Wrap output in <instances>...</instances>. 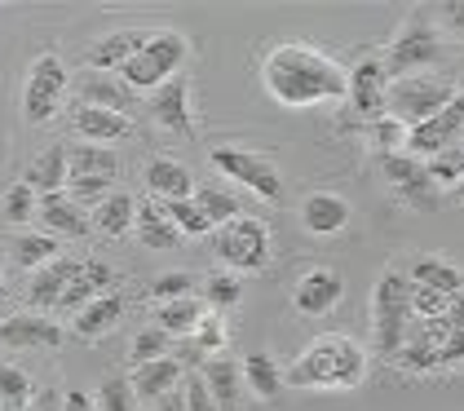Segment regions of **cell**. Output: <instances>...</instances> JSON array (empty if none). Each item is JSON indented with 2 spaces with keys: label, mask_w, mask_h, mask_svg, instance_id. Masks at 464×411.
Returning <instances> with one entry per match:
<instances>
[{
  "label": "cell",
  "mask_w": 464,
  "mask_h": 411,
  "mask_svg": "<svg viewBox=\"0 0 464 411\" xmlns=\"http://www.w3.org/2000/svg\"><path fill=\"white\" fill-rule=\"evenodd\" d=\"M133 230H138V240H142L146 248H155V252H169V248H178L181 243V230L173 226V217H169L164 200H142V204H138Z\"/></svg>",
  "instance_id": "obj_24"
},
{
  "label": "cell",
  "mask_w": 464,
  "mask_h": 411,
  "mask_svg": "<svg viewBox=\"0 0 464 411\" xmlns=\"http://www.w3.org/2000/svg\"><path fill=\"white\" fill-rule=\"evenodd\" d=\"M164 208H169L173 226H178L186 240H204V235H213V230H217L213 217H208L204 208L195 204V200H173V204H164Z\"/></svg>",
  "instance_id": "obj_35"
},
{
  "label": "cell",
  "mask_w": 464,
  "mask_h": 411,
  "mask_svg": "<svg viewBox=\"0 0 464 411\" xmlns=\"http://www.w3.org/2000/svg\"><path fill=\"white\" fill-rule=\"evenodd\" d=\"M213 169H221L226 177H235L239 186H248L252 195H261L266 204H284L287 191H284V177L275 172V164L256 151H239V146H217L213 155Z\"/></svg>",
  "instance_id": "obj_8"
},
{
  "label": "cell",
  "mask_w": 464,
  "mask_h": 411,
  "mask_svg": "<svg viewBox=\"0 0 464 411\" xmlns=\"http://www.w3.org/2000/svg\"><path fill=\"white\" fill-rule=\"evenodd\" d=\"M199 377L213 389V398L221 407H235V403H239V394H244V363H235V358H226V354H213V358H204Z\"/></svg>",
  "instance_id": "obj_26"
},
{
  "label": "cell",
  "mask_w": 464,
  "mask_h": 411,
  "mask_svg": "<svg viewBox=\"0 0 464 411\" xmlns=\"http://www.w3.org/2000/svg\"><path fill=\"white\" fill-rule=\"evenodd\" d=\"M5 314H9V288L0 283V318H5Z\"/></svg>",
  "instance_id": "obj_50"
},
{
  "label": "cell",
  "mask_w": 464,
  "mask_h": 411,
  "mask_svg": "<svg viewBox=\"0 0 464 411\" xmlns=\"http://www.w3.org/2000/svg\"><path fill=\"white\" fill-rule=\"evenodd\" d=\"M169 345H173L169 332L142 328V332L133 337V345H129V358H133V367H142V363H155V358H169Z\"/></svg>",
  "instance_id": "obj_39"
},
{
  "label": "cell",
  "mask_w": 464,
  "mask_h": 411,
  "mask_svg": "<svg viewBox=\"0 0 464 411\" xmlns=\"http://www.w3.org/2000/svg\"><path fill=\"white\" fill-rule=\"evenodd\" d=\"M411 283L433 288L442 297H456V292H464V270L456 261H447V257H416L411 261Z\"/></svg>",
  "instance_id": "obj_29"
},
{
  "label": "cell",
  "mask_w": 464,
  "mask_h": 411,
  "mask_svg": "<svg viewBox=\"0 0 464 411\" xmlns=\"http://www.w3.org/2000/svg\"><path fill=\"white\" fill-rule=\"evenodd\" d=\"M67 186H72V200L80 208L84 204H107L111 200V186H115V177H72V181H67Z\"/></svg>",
  "instance_id": "obj_44"
},
{
  "label": "cell",
  "mask_w": 464,
  "mask_h": 411,
  "mask_svg": "<svg viewBox=\"0 0 464 411\" xmlns=\"http://www.w3.org/2000/svg\"><path fill=\"white\" fill-rule=\"evenodd\" d=\"M27 411H44V403H32V407H27Z\"/></svg>",
  "instance_id": "obj_53"
},
{
  "label": "cell",
  "mask_w": 464,
  "mask_h": 411,
  "mask_svg": "<svg viewBox=\"0 0 464 411\" xmlns=\"http://www.w3.org/2000/svg\"><path fill=\"white\" fill-rule=\"evenodd\" d=\"M442 23H447V32L464 35V0H456V5H447V9H442Z\"/></svg>",
  "instance_id": "obj_48"
},
{
  "label": "cell",
  "mask_w": 464,
  "mask_h": 411,
  "mask_svg": "<svg viewBox=\"0 0 464 411\" xmlns=\"http://www.w3.org/2000/svg\"><path fill=\"white\" fill-rule=\"evenodd\" d=\"M0 283H5V252H0Z\"/></svg>",
  "instance_id": "obj_52"
},
{
  "label": "cell",
  "mask_w": 464,
  "mask_h": 411,
  "mask_svg": "<svg viewBox=\"0 0 464 411\" xmlns=\"http://www.w3.org/2000/svg\"><path fill=\"white\" fill-rule=\"evenodd\" d=\"M239 297H244V279L235 270H213L208 279H204V306L208 309H230L239 306Z\"/></svg>",
  "instance_id": "obj_34"
},
{
  "label": "cell",
  "mask_w": 464,
  "mask_h": 411,
  "mask_svg": "<svg viewBox=\"0 0 464 411\" xmlns=\"http://www.w3.org/2000/svg\"><path fill=\"white\" fill-rule=\"evenodd\" d=\"M93 403H98V411H133L138 407V398H133V385L120 377H107L102 385H98V394H93Z\"/></svg>",
  "instance_id": "obj_42"
},
{
  "label": "cell",
  "mask_w": 464,
  "mask_h": 411,
  "mask_svg": "<svg viewBox=\"0 0 464 411\" xmlns=\"http://www.w3.org/2000/svg\"><path fill=\"white\" fill-rule=\"evenodd\" d=\"M350 204H345V195H336V191H314V195H305V204H301V226L310 230V235H341L345 226H350Z\"/></svg>",
  "instance_id": "obj_18"
},
{
  "label": "cell",
  "mask_w": 464,
  "mask_h": 411,
  "mask_svg": "<svg viewBox=\"0 0 464 411\" xmlns=\"http://www.w3.org/2000/svg\"><path fill=\"white\" fill-rule=\"evenodd\" d=\"M341 297H345V279L336 270H305L296 279V288H292V306L301 309V314H310V318H319L327 309L341 306Z\"/></svg>",
  "instance_id": "obj_13"
},
{
  "label": "cell",
  "mask_w": 464,
  "mask_h": 411,
  "mask_svg": "<svg viewBox=\"0 0 464 411\" xmlns=\"http://www.w3.org/2000/svg\"><path fill=\"white\" fill-rule=\"evenodd\" d=\"M195 204L213 217V226H226V221L244 217L239 204H235V195H226V191H217V186H199V191H195Z\"/></svg>",
  "instance_id": "obj_40"
},
{
  "label": "cell",
  "mask_w": 464,
  "mask_h": 411,
  "mask_svg": "<svg viewBox=\"0 0 464 411\" xmlns=\"http://www.w3.org/2000/svg\"><path fill=\"white\" fill-rule=\"evenodd\" d=\"M381 172H385V181H390L393 191H398V200L402 204H411L416 212H433L438 208V181L429 177L425 160H416V155H385L381 160Z\"/></svg>",
  "instance_id": "obj_10"
},
{
  "label": "cell",
  "mask_w": 464,
  "mask_h": 411,
  "mask_svg": "<svg viewBox=\"0 0 464 411\" xmlns=\"http://www.w3.org/2000/svg\"><path fill=\"white\" fill-rule=\"evenodd\" d=\"M133 221H138V200H133L129 191H115L107 204L93 208V230H102L107 240L129 235V230H133Z\"/></svg>",
  "instance_id": "obj_31"
},
{
  "label": "cell",
  "mask_w": 464,
  "mask_h": 411,
  "mask_svg": "<svg viewBox=\"0 0 464 411\" xmlns=\"http://www.w3.org/2000/svg\"><path fill=\"white\" fill-rule=\"evenodd\" d=\"M244 389L256 403H275L284 394V372H279V363L266 349H256V354L244 358Z\"/></svg>",
  "instance_id": "obj_27"
},
{
  "label": "cell",
  "mask_w": 464,
  "mask_h": 411,
  "mask_svg": "<svg viewBox=\"0 0 464 411\" xmlns=\"http://www.w3.org/2000/svg\"><path fill=\"white\" fill-rule=\"evenodd\" d=\"M460 89L451 84V80H438V75H407V80H393L390 93H385V111H390L398 124H407V129H416V124H425L433 120L442 106L451 103Z\"/></svg>",
  "instance_id": "obj_5"
},
{
  "label": "cell",
  "mask_w": 464,
  "mask_h": 411,
  "mask_svg": "<svg viewBox=\"0 0 464 411\" xmlns=\"http://www.w3.org/2000/svg\"><path fill=\"white\" fill-rule=\"evenodd\" d=\"M425 169H429V177H433L438 186H451V191H456V186L464 181V151H460V146H451V151L433 155Z\"/></svg>",
  "instance_id": "obj_43"
},
{
  "label": "cell",
  "mask_w": 464,
  "mask_h": 411,
  "mask_svg": "<svg viewBox=\"0 0 464 411\" xmlns=\"http://www.w3.org/2000/svg\"><path fill=\"white\" fill-rule=\"evenodd\" d=\"M107 288H111V266L107 261H98V257H89V261H80V274L72 279V288L63 292L58 309H75V314H80L89 301L107 297Z\"/></svg>",
  "instance_id": "obj_25"
},
{
  "label": "cell",
  "mask_w": 464,
  "mask_h": 411,
  "mask_svg": "<svg viewBox=\"0 0 464 411\" xmlns=\"http://www.w3.org/2000/svg\"><path fill=\"white\" fill-rule=\"evenodd\" d=\"M36 195H58L67 181H72V151L67 146H44L36 160H32V169L23 177Z\"/></svg>",
  "instance_id": "obj_21"
},
{
  "label": "cell",
  "mask_w": 464,
  "mask_h": 411,
  "mask_svg": "<svg viewBox=\"0 0 464 411\" xmlns=\"http://www.w3.org/2000/svg\"><path fill=\"white\" fill-rule=\"evenodd\" d=\"M460 151H464V142H460Z\"/></svg>",
  "instance_id": "obj_54"
},
{
  "label": "cell",
  "mask_w": 464,
  "mask_h": 411,
  "mask_svg": "<svg viewBox=\"0 0 464 411\" xmlns=\"http://www.w3.org/2000/svg\"><path fill=\"white\" fill-rule=\"evenodd\" d=\"M438 54H442V35L433 27V18H429L425 9H411V18L390 40V49L381 54V63H385V75H390V84H393V80H407V75H425V67L438 63Z\"/></svg>",
  "instance_id": "obj_3"
},
{
  "label": "cell",
  "mask_w": 464,
  "mask_h": 411,
  "mask_svg": "<svg viewBox=\"0 0 464 411\" xmlns=\"http://www.w3.org/2000/svg\"><path fill=\"white\" fill-rule=\"evenodd\" d=\"M372 328H376V349L385 358H398V349L407 341V328H411V279H402L398 270H385L376 279Z\"/></svg>",
  "instance_id": "obj_4"
},
{
  "label": "cell",
  "mask_w": 464,
  "mask_h": 411,
  "mask_svg": "<svg viewBox=\"0 0 464 411\" xmlns=\"http://www.w3.org/2000/svg\"><path fill=\"white\" fill-rule=\"evenodd\" d=\"M0 403L14 411H27L32 407V377L14 363H0Z\"/></svg>",
  "instance_id": "obj_37"
},
{
  "label": "cell",
  "mask_w": 464,
  "mask_h": 411,
  "mask_svg": "<svg viewBox=\"0 0 464 411\" xmlns=\"http://www.w3.org/2000/svg\"><path fill=\"white\" fill-rule=\"evenodd\" d=\"M204 301H195V297H181V301H164V306H155V328L160 332H169V337H195V328H199V318H204Z\"/></svg>",
  "instance_id": "obj_32"
},
{
  "label": "cell",
  "mask_w": 464,
  "mask_h": 411,
  "mask_svg": "<svg viewBox=\"0 0 464 411\" xmlns=\"http://www.w3.org/2000/svg\"><path fill=\"white\" fill-rule=\"evenodd\" d=\"M451 195H456V200H460V204H464V181H460V186H456V191H451Z\"/></svg>",
  "instance_id": "obj_51"
},
{
  "label": "cell",
  "mask_w": 464,
  "mask_h": 411,
  "mask_svg": "<svg viewBox=\"0 0 464 411\" xmlns=\"http://www.w3.org/2000/svg\"><path fill=\"white\" fill-rule=\"evenodd\" d=\"M40 212V195L27 186V181H14L9 191H5V221H14V226H27L32 217Z\"/></svg>",
  "instance_id": "obj_38"
},
{
  "label": "cell",
  "mask_w": 464,
  "mask_h": 411,
  "mask_svg": "<svg viewBox=\"0 0 464 411\" xmlns=\"http://www.w3.org/2000/svg\"><path fill=\"white\" fill-rule=\"evenodd\" d=\"M67 93V67L58 54H40L32 71H27V84H23V115L27 124H49L63 106Z\"/></svg>",
  "instance_id": "obj_9"
},
{
  "label": "cell",
  "mask_w": 464,
  "mask_h": 411,
  "mask_svg": "<svg viewBox=\"0 0 464 411\" xmlns=\"http://www.w3.org/2000/svg\"><path fill=\"white\" fill-rule=\"evenodd\" d=\"M63 341H67V332L44 314H9L0 323V345L5 349H40V345L58 349Z\"/></svg>",
  "instance_id": "obj_14"
},
{
  "label": "cell",
  "mask_w": 464,
  "mask_h": 411,
  "mask_svg": "<svg viewBox=\"0 0 464 411\" xmlns=\"http://www.w3.org/2000/svg\"><path fill=\"white\" fill-rule=\"evenodd\" d=\"M80 106H102V111H120V115H129V111L138 106V93L124 84V75L89 71V75H80Z\"/></svg>",
  "instance_id": "obj_17"
},
{
  "label": "cell",
  "mask_w": 464,
  "mask_h": 411,
  "mask_svg": "<svg viewBox=\"0 0 464 411\" xmlns=\"http://www.w3.org/2000/svg\"><path fill=\"white\" fill-rule=\"evenodd\" d=\"M190 274H181V270H173V274H160L155 283H150V301H181V297H190Z\"/></svg>",
  "instance_id": "obj_45"
},
{
  "label": "cell",
  "mask_w": 464,
  "mask_h": 411,
  "mask_svg": "<svg viewBox=\"0 0 464 411\" xmlns=\"http://www.w3.org/2000/svg\"><path fill=\"white\" fill-rule=\"evenodd\" d=\"M362 377H367L362 345L350 337H319L292 358L284 385H292V389H358Z\"/></svg>",
  "instance_id": "obj_2"
},
{
  "label": "cell",
  "mask_w": 464,
  "mask_h": 411,
  "mask_svg": "<svg viewBox=\"0 0 464 411\" xmlns=\"http://www.w3.org/2000/svg\"><path fill=\"white\" fill-rule=\"evenodd\" d=\"M181 398H186V411H221V403L213 398V389L204 385V377L181 380Z\"/></svg>",
  "instance_id": "obj_46"
},
{
  "label": "cell",
  "mask_w": 464,
  "mask_h": 411,
  "mask_svg": "<svg viewBox=\"0 0 464 411\" xmlns=\"http://www.w3.org/2000/svg\"><path fill=\"white\" fill-rule=\"evenodd\" d=\"M40 230L44 235H53V240H80V235H89V217H84V208L75 204L67 191H58V195H40Z\"/></svg>",
  "instance_id": "obj_16"
},
{
  "label": "cell",
  "mask_w": 464,
  "mask_h": 411,
  "mask_svg": "<svg viewBox=\"0 0 464 411\" xmlns=\"http://www.w3.org/2000/svg\"><path fill=\"white\" fill-rule=\"evenodd\" d=\"M129 385H133V398H138V403H160V398H169V394L181 389V363L178 358L142 363V367H133Z\"/></svg>",
  "instance_id": "obj_19"
},
{
  "label": "cell",
  "mask_w": 464,
  "mask_h": 411,
  "mask_svg": "<svg viewBox=\"0 0 464 411\" xmlns=\"http://www.w3.org/2000/svg\"><path fill=\"white\" fill-rule=\"evenodd\" d=\"M120 160L107 146H93V142H80L72 151V177H115Z\"/></svg>",
  "instance_id": "obj_33"
},
{
  "label": "cell",
  "mask_w": 464,
  "mask_h": 411,
  "mask_svg": "<svg viewBox=\"0 0 464 411\" xmlns=\"http://www.w3.org/2000/svg\"><path fill=\"white\" fill-rule=\"evenodd\" d=\"M150 120L173 137H195V111H190V84L186 75H173L169 84H160L150 93Z\"/></svg>",
  "instance_id": "obj_11"
},
{
  "label": "cell",
  "mask_w": 464,
  "mask_h": 411,
  "mask_svg": "<svg viewBox=\"0 0 464 411\" xmlns=\"http://www.w3.org/2000/svg\"><path fill=\"white\" fill-rule=\"evenodd\" d=\"M181 63H186V35L164 27V32H150L146 49L120 71V75H124V84H129L133 93H142V89L155 93L160 84H169V80L178 75Z\"/></svg>",
  "instance_id": "obj_7"
},
{
  "label": "cell",
  "mask_w": 464,
  "mask_h": 411,
  "mask_svg": "<svg viewBox=\"0 0 464 411\" xmlns=\"http://www.w3.org/2000/svg\"><path fill=\"white\" fill-rule=\"evenodd\" d=\"M261 84L279 106H319L350 98V71L310 44H275L261 63Z\"/></svg>",
  "instance_id": "obj_1"
},
{
  "label": "cell",
  "mask_w": 464,
  "mask_h": 411,
  "mask_svg": "<svg viewBox=\"0 0 464 411\" xmlns=\"http://www.w3.org/2000/svg\"><path fill=\"white\" fill-rule=\"evenodd\" d=\"M155 411H186V398H181V394H169V398L155 403Z\"/></svg>",
  "instance_id": "obj_49"
},
{
  "label": "cell",
  "mask_w": 464,
  "mask_h": 411,
  "mask_svg": "<svg viewBox=\"0 0 464 411\" xmlns=\"http://www.w3.org/2000/svg\"><path fill=\"white\" fill-rule=\"evenodd\" d=\"M195 345H199L204 358L226 354V318H221L217 309H204V318H199V328H195Z\"/></svg>",
  "instance_id": "obj_41"
},
{
  "label": "cell",
  "mask_w": 464,
  "mask_h": 411,
  "mask_svg": "<svg viewBox=\"0 0 464 411\" xmlns=\"http://www.w3.org/2000/svg\"><path fill=\"white\" fill-rule=\"evenodd\" d=\"M217 261L235 274H256L270 261V226L261 217H235L217 226Z\"/></svg>",
  "instance_id": "obj_6"
},
{
  "label": "cell",
  "mask_w": 464,
  "mask_h": 411,
  "mask_svg": "<svg viewBox=\"0 0 464 411\" xmlns=\"http://www.w3.org/2000/svg\"><path fill=\"white\" fill-rule=\"evenodd\" d=\"M146 40H150V32H142V27H120V32L102 35V40L89 49V71H111V75H120V71L146 49Z\"/></svg>",
  "instance_id": "obj_15"
},
{
  "label": "cell",
  "mask_w": 464,
  "mask_h": 411,
  "mask_svg": "<svg viewBox=\"0 0 464 411\" xmlns=\"http://www.w3.org/2000/svg\"><path fill=\"white\" fill-rule=\"evenodd\" d=\"M63 411H98V403H93L84 389H67V394H63Z\"/></svg>",
  "instance_id": "obj_47"
},
{
  "label": "cell",
  "mask_w": 464,
  "mask_h": 411,
  "mask_svg": "<svg viewBox=\"0 0 464 411\" xmlns=\"http://www.w3.org/2000/svg\"><path fill=\"white\" fill-rule=\"evenodd\" d=\"M120 314H124V297H120V292H107V297L89 301V306L75 314V337H80V341H98V337H107Z\"/></svg>",
  "instance_id": "obj_28"
},
{
  "label": "cell",
  "mask_w": 464,
  "mask_h": 411,
  "mask_svg": "<svg viewBox=\"0 0 464 411\" xmlns=\"http://www.w3.org/2000/svg\"><path fill=\"white\" fill-rule=\"evenodd\" d=\"M367 133H372V151H376V160H385V155H402V151H407V124H398L390 111H385L381 120H372V124H367Z\"/></svg>",
  "instance_id": "obj_36"
},
{
  "label": "cell",
  "mask_w": 464,
  "mask_h": 411,
  "mask_svg": "<svg viewBox=\"0 0 464 411\" xmlns=\"http://www.w3.org/2000/svg\"><path fill=\"white\" fill-rule=\"evenodd\" d=\"M146 186H150V195L164 200V204H173V200H195V181H190L186 164L169 160V155H155V160L146 164Z\"/></svg>",
  "instance_id": "obj_23"
},
{
  "label": "cell",
  "mask_w": 464,
  "mask_h": 411,
  "mask_svg": "<svg viewBox=\"0 0 464 411\" xmlns=\"http://www.w3.org/2000/svg\"><path fill=\"white\" fill-rule=\"evenodd\" d=\"M385 93H390V75H385V63L381 58H362L354 71H350V111L358 120H381L385 115Z\"/></svg>",
  "instance_id": "obj_12"
},
{
  "label": "cell",
  "mask_w": 464,
  "mask_h": 411,
  "mask_svg": "<svg viewBox=\"0 0 464 411\" xmlns=\"http://www.w3.org/2000/svg\"><path fill=\"white\" fill-rule=\"evenodd\" d=\"M9 257H14V266L36 274V270H44L49 261H58V240L44 235V230H23V235L9 240Z\"/></svg>",
  "instance_id": "obj_30"
},
{
  "label": "cell",
  "mask_w": 464,
  "mask_h": 411,
  "mask_svg": "<svg viewBox=\"0 0 464 411\" xmlns=\"http://www.w3.org/2000/svg\"><path fill=\"white\" fill-rule=\"evenodd\" d=\"M72 124H75V133L84 137V142H93V146L124 142V137L133 133L129 115H120V111H102V106H75Z\"/></svg>",
  "instance_id": "obj_20"
},
{
  "label": "cell",
  "mask_w": 464,
  "mask_h": 411,
  "mask_svg": "<svg viewBox=\"0 0 464 411\" xmlns=\"http://www.w3.org/2000/svg\"><path fill=\"white\" fill-rule=\"evenodd\" d=\"M80 274V261H72V257H58V261H49L44 270L32 274V283H27V301L36 309L53 306L58 309V301H63V292L72 288V279Z\"/></svg>",
  "instance_id": "obj_22"
}]
</instances>
